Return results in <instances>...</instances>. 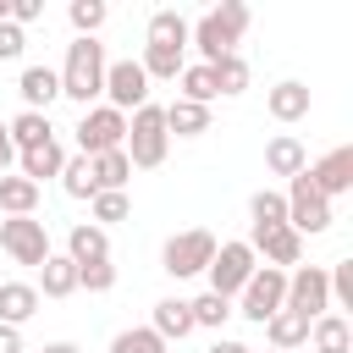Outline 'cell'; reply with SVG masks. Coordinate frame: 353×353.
Wrapping results in <instances>:
<instances>
[{
	"mask_svg": "<svg viewBox=\"0 0 353 353\" xmlns=\"http://www.w3.org/2000/svg\"><path fill=\"white\" fill-rule=\"evenodd\" d=\"M243 33H248V6L243 0H221L215 11L188 22V44L199 50V66H215L221 55H237Z\"/></svg>",
	"mask_w": 353,
	"mask_h": 353,
	"instance_id": "cell-1",
	"label": "cell"
},
{
	"mask_svg": "<svg viewBox=\"0 0 353 353\" xmlns=\"http://www.w3.org/2000/svg\"><path fill=\"white\" fill-rule=\"evenodd\" d=\"M55 77H61V99H77L88 110L105 94V44L99 39H72L66 44V66Z\"/></svg>",
	"mask_w": 353,
	"mask_h": 353,
	"instance_id": "cell-2",
	"label": "cell"
},
{
	"mask_svg": "<svg viewBox=\"0 0 353 353\" xmlns=\"http://www.w3.org/2000/svg\"><path fill=\"white\" fill-rule=\"evenodd\" d=\"M171 149V132H165V110L160 105H138L127 116V138H121V154L132 160V171H154Z\"/></svg>",
	"mask_w": 353,
	"mask_h": 353,
	"instance_id": "cell-3",
	"label": "cell"
},
{
	"mask_svg": "<svg viewBox=\"0 0 353 353\" xmlns=\"http://www.w3.org/2000/svg\"><path fill=\"white\" fill-rule=\"evenodd\" d=\"M210 259H215V232H204V226H188V232L165 237V248H160V270L176 281L210 270Z\"/></svg>",
	"mask_w": 353,
	"mask_h": 353,
	"instance_id": "cell-4",
	"label": "cell"
},
{
	"mask_svg": "<svg viewBox=\"0 0 353 353\" xmlns=\"http://www.w3.org/2000/svg\"><path fill=\"white\" fill-rule=\"evenodd\" d=\"M0 248H6L17 265H33V270L55 254V248H50V226H44L39 215H6V221H0Z\"/></svg>",
	"mask_w": 353,
	"mask_h": 353,
	"instance_id": "cell-5",
	"label": "cell"
},
{
	"mask_svg": "<svg viewBox=\"0 0 353 353\" xmlns=\"http://www.w3.org/2000/svg\"><path fill=\"white\" fill-rule=\"evenodd\" d=\"M72 132H77V154H83V160H94V154L121 149V138H127V116H121V110H110V105H88V110H83V121H77Z\"/></svg>",
	"mask_w": 353,
	"mask_h": 353,
	"instance_id": "cell-6",
	"label": "cell"
},
{
	"mask_svg": "<svg viewBox=\"0 0 353 353\" xmlns=\"http://www.w3.org/2000/svg\"><path fill=\"white\" fill-rule=\"evenodd\" d=\"M281 199H287V226H292L298 237H320V232L336 221V215H331V204L314 193V182H309L303 171L287 182V193H281Z\"/></svg>",
	"mask_w": 353,
	"mask_h": 353,
	"instance_id": "cell-7",
	"label": "cell"
},
{
	"mask_svg": "<svg viewBox=\"0 0 353 353\" xmlns=\"http://www.w3.org/2000/svg\"><path fill=\"white\" fill-rule=\"evenodd\" d=\"M259 270V259H254V248L248 243H215V259H210V292H221V298H237L243 287H248V276Z\"/></svg>",
	"mask_w": 353,
	"mask_h": 353,
	"instance_id": "cell-8",
	"label": "cell"
},
{
	"mask_svg": "<svg viewBox=\"0 0 353 353\" xmlns=\"http://www.w3.org/2000/svg\"><path fill=\"white\" fill-rule=\"evenodd\" d=\"M281 309L303 314L309 325H314L320 314H331V287H325V265H298V270H287V303H281Z\"/></svg>",
	"mask_w": 353,
	"mask_h": 353,
	"instance_id": "cell-9",
	"label": "cell"
},
{
	"mask_svg": "<svg viewBox=\"0 0 353 353\" xmlns=\"http://www.w3.org/2000/svg\"><path fill=\"white\" fill-rule=\"evenodd\" d=\"M237 298H243V303H237L232 314H248L254 325H265V320H270V314L287 303V270H270V265H259Z\"/></svg>",
	"mask_w": 353,
	"mask_h": 353,
	"instance_id": "cell-10",
	"label": "cell"
},
{
	"mask_svg": "<svg viewBox=\"0 0 353 353\" xmlns=\"http://www.w3.org/2000/svg\"><path fill=\"white\" fill-rule=\"evenodd\" d=\"M105 105L132 116L138 105H149V77L138 61H105Z\"/></svg>",
	"mask_w": 353,
	"mask_h": 353,
	"instance_id": "cell-11",
	"label": "cell"
},
{
	"mask_svg": "<svg viewBox=\"0 0 353 353\" xmlns=\"http://www.w3.org/2000/svg\"><path fill=\"white\" fill-rule=\"evenodd\" d=\"M309 182H314V193L331 204V199H342V193H353V149L342 143V149H331L325 160H314L309 171H303Z\"/></svg>",
	"mask_w": 353,
	"mask_h": 353,
	"instance_id": "cell-12",
	"label": "cell"
},
{
	"mask_svg": "<svg viewBox=\"0 0 353 353\" xmlns=\"http://www.w3.org/2000/svg\"><path fill=\"white\" fill-rule=\"evenodd\" d=\"M248 248H254V259L265 254V265H270V270H287V265H298V259H303V237H298L292 226L248 232Z\"/></svg>",
	"mask_w": 353,
	"mask_h": 353,
	"instance_id": "cell-13",
	"label": "cell"
},
{
	"mask_svg": "<svg viewBox=\"0 0 353 353\" xmlns=\"http://www.w3.org/2000/svg\"><path fill=\"white\" fill-rule=\"evenodd\" d=\"M17 94H22V110H39V116H50V105L61 99V77H55V66H22V77H17Z\"/></svg>",
	"mask_w": 353,
	"mask_h": 353,
	"instance_id": "cell-14",
	"label": "cell"
},
{
	"mask_svg": "<svg viewBox=\"0 0 353 353\" xmlns=\"http://www.w3.org/2000/svg\"><path fill=\"white\" fill-rule=\"evenodd\" d=\"M66 259H72V265H99V259H110V232L94 226V221H77V226L66 232Z\"/></svg>",
	"mask_w": 353,
	"mask_h": 353,
	"instance_id": "cell-15",
	"label": "cell"
},
{
	"mask_svg": "<svg viewBox=\"0 0 353 353\" xmlns=\"http://www.w3.org/2000/svg\"><path fill=\"white\" fill-rule=\"evenodd\" d=\"M39 314V287L33 281H0V325H28Z\"/></svg>",
	"mask_w": 353,
	"mask_h": 353,
	"instance_id": "cell-16",
	"label": "cell"
},
{
	"mask_svg": "<svg viewBox=\"0 0 353 353\" xmlns=\"http://www.w3.org/2000/svg\"><path fill=\"white\" fill-rule=\"evenodd\" d=\"M265 171L270 176H298V171H309V154H303V143L292 138V132H276L270 143H265Z\"/></svg>",
	"mask_w": 353,
	"mask_h": 353,
	"instance_id": "cell-17",
	"label": "cell"
},
{
	"mask_svg": "<svg viewBox=\"0 0 353 353\" xmlns=\"http://www.w3.org/2000/svg\"><path fill=\"white\" fill-rule=\"evenodd\" d=\"M149 331H154L165 347H171V342H182V336L193 331V309H188V298H160V303H154Z\"/></svg>",
	"mask_w": 353,
	"mask_h": 353,
	"instance_id": "cell-18",
	"label": "cell"
},
{
	"mask_svg": "<svg viewBox=\"0 0 353 353\" xmlns=\"http://www.w3.org/2000/svg\"><path fill=\"white\" fill-rule=\"evenodd\" d=\"M265 110H270L276 121H303V116H309V83H298V77L276 83V88L265 94Z\"/></svg>",
	"mask_w": 353,
	"mask_h": 353,
	"instance_id": "cell-19",
	"label": "cell"
},
{
	"mask_svg": "<svg viewBox=\"0 0 353 353\" xmlns=\"http://www.w3.org/2000/svg\"><path fill=\"white\" fill-rule=\"evenodd\" d=\"M61 165H66V149H61V138H50V143H39V149L17 154V176H28L33 188H39L44 176H61Z\"/></svg>",
	"mask_w": 353,
	"mask_h": 353,
	"instance_id": "cell-20",
	"label": "cell"
},
{
	"mask_svg": "<svg viewBox=\"0 0 353 353\" xmlns=\"http://www.w3.org/2000/svg\"><path fill=\"white\" fill-rule=\"evenodd\" d=\"M265 336H270V347H276V353H298V347L309 342V320H303V314H292V309H276V314L265 320Z\"/></svg>",
	"mask_w": 353,
	"mask_h": 353,
	"instance_id": "cell-21",
	"label": "cell"
},
{
	"mask_svg": "<svg viewBox=\"0 0 353 353\" xmlns=\"http://www.w3.org/2000/svg\"><path fill=\"white\" fill-rule=\"evenodd\" d=\"M165 132H171V138H204V132H210V105L171 99V105H165Z\"/></svg>",
	"mask_w": 353,
	"mask_h": 353,
	"instance_id": "cell-22",
	"label": "cell"
},
{
	"mask_svg": "<svg viewBox=\"0 0 353 353\" xmlns=\"http://www.w3.org/2000/svg\"><path fill=\"white\" fill-rule=\"evenodd\" d=\"M6 132H11V149H17V154H28V149H39V143H50V138H55L50 116H39V110L11 116V121H6Z\"/></svg>",
	"mask_w": 353,
	"mask_h": 353,
	"instance_id": "cell-23",
	"label": "cell"
},
{
	"mask_svg": "<svg viewBox=\"0 0 353 353\" xmlns=\"http://www.w3.org/2000/svg\"><path fill=\"white\" fill-rule=\"evenodd\" d=\"M77 292V265L66 254H50L39 265V298H72Z\"/></svg>",
	"mask_w": 353,
	"mask_h": 353,
	"instance_id": "cell-24",
	"label": "cell"
},
{
	"mask_svg": "<svg viewBox=\"0 0 353 353\" xmlns=\"http://www.w3.org/2000/svg\"><path fill=\"white\" fill-rule=\"evenodd\" d=\"M309 347H314V353H347V347H353L347 314H320V320L309 325Z\"/></svg>",
	"mask_w": 353,
	"mask_h": 353,
	"instance_id": "cell-25",
	"label": "cell"
},
{
	"mask_svg": "<svg viewBox=\"0 0 353 353\" xmlns=\"http://www.w3.org/2000/svg\"><path fill=\"white\" fill-rule=\"evenodd\" d=\"M88 165H94V188H99V193H127V182H132V160H127L121 149L94 154Z\"/></svg>",
	"mask_w": 353,
	"mask_h": 353,
	"instance_id": "cell-26",
	"label": "cell"
},
{
	"mask_svg": "<svg viewBox=\"0 0 353 353\" xmlns=\"http://www.w3.org/2000/svg\"><path fill=\"white\" fill-rule=\"evenodd\" d=\"M33 210H39V188L17 171H6L0 176V215H33Z\"/></svg>",
	"mask_w": 353,
	"mask_h": 353,
	"instance_id": "cell-27",
	"label": "cell"
},
{
	"mask_svg": "<svg viewBox=\"0 0 353 353\" xmlns=\"http://www.w3.org/2000/svg\"><path fill=\"white\" fill-rule=\"evenodd\" d=\"M176 83H182V99H188V105H210V99H221L215 72H210V66H199V61H193V66H182V72H176Z\"/></svg>",
	"mask_w": 353,
	"mask_h": 353,
	"instance_id": "cell-28",
	"label": "cell"
},
{
	"mask_svg": "<svg viewBox=\"0 0 353 353\" xmlns=\"http://www.w3.org/2000/svg\"><path fill=\"white\" fill-rule=\"evenodd\" d=\"M248 221H254V232L287 226V199H281V193H270V188H259V193L248 199Z\"/></svg>",
	"mask_w": 353,
	"mask_h": 353,
	"instance_id": "cell-29",
	"label": "cell"
},
{
	"mask_svg": "<svg viewBox=\"0 0 353 353\" xmlns=\"http://www.w3.org/2000/svg\"><path fill=\"white\" fill-rule=\"evenodd\" d=\"M143 44H182V50H188V17H182V11H154Z\"/></svg>",
	"mask_w": 353,
	"mask_h": 353,
	"instance_id": "cell-30",
	"label": "cell"
},
{
	"mask_svg": "<svg viewBox=\"0 0 353 353\" xmlns=\"http://www.w3.org/2000/svg\"><path fill=\"white\" fill-rule=\"evenodd\" d=\"M61 188H66V199H94L99 188H94V165L83 160V154H66V165H61Z\"/></svg>",
	"mask_w": 353,
	"mask_h": 353,
	"instance_id": "cell-31",
	"label": "cell"
},
{
	"mask_svg": "<svg viewBox=\"0 0 353 353\" xmlns=\"http://www.w3.org/2000/svg\"><path fill=\"white\" fill-rule=\"evenodd\" d=\"M188 309H193V331H199V325L221 331V325L232 320V298H221V292H199V298H193Z\"/></svg>",
	"mask_w": 353,
	"mask_h": 353,
	"instance_id": "cell-32",
	"label": "cell"
},
{
	"mask_svg": "<svg viewBox=\"0 0 353 353\" xmlns=\"http://www.w3.org/2000/svg\"><path fill=\"white\" fill-rule=\"evenodd\" d=\"M66 17H72V28H77V39H94V33L105 28L110 6H105V0H72V6H66Z\"/></svg>",
	"mask_w": 353,
	"mask_h": 353,
	"instance_id": "cell-33",
	"label": "cell"
},
{
	"mask_svg": "<svg viewBox=\"0 0 353 353\" xmlns=\"http://www.w3.org/2000/svg\"><path fill=\"white\" fill-rule=\"evenodd\" d=\"M210 72H215V88H221L226 99L248 88V61H243V50H237V55H221V61H215Z\"/></svg>",
	"mask_w": 353,
	"mask_h": 353,
	"instance_id": "cell-34",
	"label": "cell"
},
{
	"mask_svg": "<svg viewBox=\"0 0 353 353\" xmlns=\"http://www.w3.org/2000/svg\"><path fill=\"white\" fill-rule=\"evenodd\" d=\"M110 353H165V342L149 331V325H127L110 336Z\"/></svg>",
	"mask_w": 353,
	"mask_h": 353,
	"instance_id": "cell-35",
	"label": "cell"
},
{
	"mask_svg": "<svg viewBox=\"0 0 353 353\" xmlns=\"http://www.w3.org/2000/svg\"><path fill=\"white\" fill-rule=\"evenodd\" d=\"M88 204H94V226H116V221L132 215V199L127 193H94Z\"/></svg>",
	"mask_w": 353,
	"mask_h": 353,
	"instance_id": "cell-36",
	"label": "cell"
},
{
	"mask_svg": "<svg viewBox=\"0 0 353 353\" xmlns=\"http://www.w3.org/2000/svg\"><path fill=\"white\" fill-rule=\"evenodd\" d=\"M325 287H331V314H336V309H353V259L331 265V270H325Z\"/></svg>",
	"mask_w": 353,
	"mask_h": 353,
	"instance_id": "cell-37",
	"label": "cell"
},
{
	"mask_svg": "<svg viewBox=\"0 0 353 353\" xmlns=\"http://www.w3.org/2000/svg\"><path fill=\"white\" fill-rule=\"evenodd\" d=\"M77 287H88V292H110V287H116V265H110V259H99V265H77Z\"/></svg>",
	"mask_w": 353,
	"mask_h": 353,
	"instance_id": "cell-38",
	"label": "cell"
},
{
	"mask_svg": "<svg viewBox=\"0 0 353 353\" xmlns=\"http://www.w3.org/2000/svg\"><path fill=\"white\" fill-rule=\"evenodd\" d=\"M22 50H28V33L17 22H0V61H17Z\"/></svg>",
	"mask_w": 353,
	"mask_h": 353,
	"instance_id": "cell-39",
	"label": "cell"
},
{
	"mask_svg": "<svg viewBox=\"0 0 353 353\" xmlns=\"http://www.w3.org/2000/svg\"><path fill=\"white\" fill-rule=\"evenodd\" d=\"M44 17V0H11V22L17 28H28V22H39Z\"/></svg>",
	"mask_w": 353,
	"mask_h": 353,
	"instance_id": "cell-40",
	"label": "cell"
},
{
	"mask_svg": "<svg viewBox=\"0 0 353 353\" xmlns=\"http://www.w3.org/2000/svg\"><path fill=\"white\" fill-rule=\"evenodd\" d=\"M0 353H22V331L17 325H0Z\"/></svg>",
	"mask_w": 353,
	"mask_h": 353,
	"instance_id": "cell-41",
	"label": "cell"
},
{
	"mask_svg": "<svg viewBox=\"0 0 353 353\" xmlns=\"http://www.w3.org/2000/svg\"><path fill=\"white\" fill-rule=\"evenodd\" d=\"M11 160H17V149H11V132H6V121H0V176L11 171Z\"/></svg>",
	"mask_w": 353,
	"mask_h": 353,
	"instance_id": "cell-42",
	"label": "cell"
},
{
	"mask_svg": "<svg viewBox=\"0 0 353 353\" xmlns=\"http://www.w3.org/2000/svg\"><path fill=\"white\" fill-rule=\"evenodd\" d=\"M210 353H254V347H243V342H232V336H221V342H210Z\"/></svg>",
	"mask_w": 353,
	"mask_h": 353,
	"instance_id": "cell-43",
	"label": "cell"
},
{
	"mask_svg": "<svg viewBox=\"0 0 353 353\" xmlns=\"http://www.w3.org/2000/svg\"><path fill=\"white\" fill-rule=\"evenodd\" d=\"M44 353H83L77 342H44Z\"/></svg>",
	"mask_w": 353,
	"mask_h": 353,
	"instance_id": "cell-44",
	"label": "cell"
},
{
	"mask_svg": "<svg viewBox=\"0 0 353 353\" xmlns=\"http://www.w3.org/2000/svg\"><path fill=\"white\" fill-rule=\"evenodd\" d=\"M0 22H11V0H0Z\"/></svg>",
	"mask_w": 353,
	"mask_h": 353,
	"instance_id": "cell-45",
	"label": "cell"
},
{
	"mask_svg": "<svg viewBox=\"0 0 353 353\" xmlns=\"http://www.w3.org/2000/svg\"><path fill=\"white\" fill-rule=\"evenodd\" d=\"M270 353H276V347H270Z\"/></svg>",
	"mask_w": 353,
	"mask_h": 353,
	"instance_id": "cell-46",
	"label": "cell"
}]
</instances>
